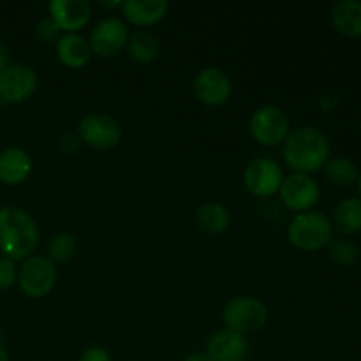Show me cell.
Wrapping results in <instances>:
<instances>
[{"label":"cell","instance_id":"30","mask_svg":"<svg viewBox=\"0 0 361 361\" xmlns=\"http://www.w3.org/2000/svg\"><path fill=\"white\" fill-rule=\"evenodd\" d=\"M102 7H106V9H116V7H122V2L120 0H116V2H101Z\"/></svg>","mask_w":361,"mask_h":361},{"label":"cell","instance_id":"15","mask_svg":"<svg viewBox=\"0 0 361 361\" xmlns=\"http://www.w3.org/2000/svg\"><path fill=\"white\" fill-rule=\"evenodd\" d=\"M123 20L136 27L157 25L168 14V0H126L122 2Z\"/></svg>","mask_w":361,"mask_h":361},{"label":"cell","instance_id":"19","mask_svg":"<svg viewBox=\"0 0 361 361\" xmlns=\"http://www.w3.org/2000/svg\"><path fill=\"white\" fill-rule=\"evenodd\" d=\"M196 224L208 235H221L231 226V214L219 203H204L196 210Z\"/></svg>","mask_w":361,"mask_h":361},{"label":"cell","instance_id":"10","mask_svg":"<svg viewBox=\"0 0 361 361\" xmlns=\"http://www.w3.org/2000/svg\"><path fill=\"white\" fill-rule=\"evenodd\" d=\"M279 197L288 210L303 214L316 207L321 197V189L310 175L293 173V175L286 176L282 182Z\"/></svg>","mask_w":361,"mask_h":361},{"label":"cell","instance_id":"33","mask_svg":"<svg viewBox=\"0 0 361 361\" xmlns=\"http://www.w3.org/2000/svg\"><path fill=\"white\" fill-rule=\"evenodd\" d=\"M356 183H358V189H360V194H361V173L358 175V180H356Z\"/></svg>","mask_w":361,"mask_h":361},{"label":"cell","instance_id":"12","mask_svg":"<svg viewBox=\"0 0 361 361\" xmlns=\"http://www.w3.org/2000/svg\"><path fill=\"white\" fill-rule=\"evenodd\" d=\"M194 94L203 102L204 106L210 108H219L226 104L233 95L231 80L224 71L217 67H204L194 78Z\"/></svg>","mask_w":361,"mask_h":361},{"label":"cell","instance_id":"8","mask_svg":"<svg viewBox=\"0 0 361 361\" xmlns=\"http://www.w3.org/2000/svg\"><path fill=\"white\" fill-rule=\"evenodd\" d=\"M129 37V27L126 21L122 18L111 16L104 18L95 25L88 44H90L92 55L99 59H115L127 48Z\"/></svg>","mask_w":361,"mask_h":361},{"label":"cell","instance_id":"28","mask_svg":"<svg viewBox=\"0 0 361 361\" xmlns=\"http://www.w3.org/2000/svg\"><path fill=\"white\" fill-rule=\"evenodd\" d=\"M9 66V48H7L6 42L0 41V74H2Z\"/></svg>","mask_w":361,"mask_h":361},{"label":"cell","instance_id":"18","mask_svg":"<svg viewBox=\"0 0 361 361\" xmlns=\"http://www.w3.org/2000/svg\"><path fill=\"white\" fill-rule=\"evenodd\" d=\"M331 21L341 34L348 37L361 35V2L358 0H341L331 7Z\"/></svg>","mask_w":361,"mask_h":361},{"label":"cell","instance_id":"22","mask_svg":"<svg viewBox=\"0 0 361 361\" xmlns=\"http://www.w3.org/2000/svg\"><path fill=\"white\" fill-rule=\"evenodd\" d=\"M324 176L328 182L335 187H351L358 180V169L356 164L348 157L328 159L323 166Z\"/></svg>","mask_w":361,"mask_h":361},{"label":"cell","instance_id":"4","mask_svg":"<svg viewBox=\"0 0 361 361\" xmlns=\"http://www.w3.org/2000/svg\"><path fill=\"white\" fill-rule=\"evenodd\" d=\"M222 323L228 330L247 337L267 326L268 307L256 296H235L222 310Z\"/></svg>","mask_w":361,"mask_h":361},{"label":"cell","instance_id":"25","mask_svg":"<svg viewBox=\"0 0 361 361\" xmlns=\"http://www.w3.org/2000/svg\"><path fill=\"white\" fill-rule=\"evenodd\" d=\"M60 28L51 18H44V20L39 21L35 25V37L37 41H41L42 44H51V42H56L60 39Z\"/></svg>","mask_w":361,"mask_h":361},{"label":"cell","instance_id":"21","mask_svg":"<svg viewBox=\"0 0 361 361\" xmlns=\"http://www.w3.org/2000/svg\"><path fill=\"white\" fill-rule=\"evenodd\" d=\"M335 224L345 235H355L361 231V200L360 197H348L341 201L334 212Z\"/></svg>","mask_w":361,"mask_h":361},{"label":"cell","instance_id":"23","mask_svg":"<svg viewBox=\"0 0 361 361\" xmlns=\"http://www.w3.org/2000/svg\"><path fill=\"white\" fill-rule=\"evenodd\" d=\"M78 249V240L73 233H56L48 243V257L53 263H66L73 259Z\"/></svg>","mask_w":361,"mask_h":361},{"label":"cell","instance_id":"1","mask_svg":"<svg viewBox=\"0 0 361 361\" xmlns=\"http://www.w3.org/2000/svg\"><path fill=\"white\" fill-rule=\"evenodd\" d=\"M330 140L317 127H298L286 137L282 155L293 173L312 175L330 159Z\"/></svg>","mask_w":361,"mask_h":361},{"label":"cell","instance_id":"26","mask_svg":"<svg viewBox=\"0 0 361 361\" xmlns=\"http://www.w3.org/2000/svg\"><path fill=\"white\" fill-rule=\"evenodd\" d=\"M18 279V268L14 261L7 259V257H0V291L13 288V284Z\"/></svg>","mask_w":361,"mask_h":361},{"label":"cell","instance_id":"31","mask_svg":"<svg viewBox=\"0 0 361 361\" xmlns=\"http://www.w3.org/2000/svg\"><path fill=\"white\" fill-rule=\"evenodd\" d=\"M0 361H9V355H7V351L4 345H0Z\"/></svg>","mask_w":361,"mask_h":361},{"label":"cell","instance_id":"16","mask_svg":"<svg viewBox=\"0 0 361 361\" xmlns=\"http://www.w3.org/2000/svg\"><path fill=\"white\" fill-rule=\"evenodd\" d=\"M32 157L27 150L18 147L6 148L0 154V182L6 185H20L30 176Z\"/></svg>","mask_w":361,"mask_h":361},{"label":"cell","instance_id":"5","mask_svg":"<svg viewBox=\"0 0 361 361\" xmlns=\"http://www.w3.org/2000/svg\"><path fill=\"white\" fill-rule=\"evenodd\" d=\"M18 286L28 298H44L53 291L56 284V268L49 257L34 256L27 257L18 268Z\"/></svg>","mask_w":361,"mask_h":361},{"label":"cell","instance_id":"11","mask_svg":"<svg viewBox=\"0 0 361 361\" xmlns=\"http://www.w3.org/2000/svg\"><path fill=\"white\" fill-rule=\"evenodd\" d=\"M39 87L35 69L27 63H11L0 74V99L11 104H20L30 99Z\"/></svg>","mask_w":361,"mask_h":361},{"label":"cell","instance_id":"20","mask_svg":"<svg viewBox=\"0 0 361 361\" xmlns=\"http://www.w3.org/2000/svg\"><path fill=\"white\" fill-rule=\"evenodd\" d=\"M127 51L134 62L150 63L159 56V41L152 32L137 30L129 37Z\"/></svg>","mask_w":361,"mask_h":361},{"label":"cell","instance_id":"2","mask_svg":"<svg viewBox=\"0 0 361 361\" xmlns=\"http://www.w3.org/2000/svg\"><path fill=\"white\" fill-rule=\"evenodd\" d=\"M39 245V226L27 210L20 207L0 208V252L11 261L34 256Z\"/></svg>","mask_w":361,"mask_h":361},{"label":"cell","instance_id":"29","mask_svg":"<svg viewBox=\"0 0 361 361\" xmlns=\"http://www.w3.org/2000/svg\"><path fill=\"white\" fill-rule=\"evenodd\" d=\"M183 361H212V360L208 358L207 353H192V355L187 356Z\"/></svg>","mask_w":361,"mask_h":361},{"label":"cell","instance_id":"32","mask_svg":"<svg viewBox=\"0 0 361 361\" xmlns=\"http://www.w3.org/2000/svg\"><path fill=\"white\" fill-rule=\"evenodd\" d=\"M4 337H6V335H4V330H2V328H0V345H2Z\"/></svg>","mask_w":361,"mask_h":361},{"label":"cell","instance_id":"3","mask_svg":"<svg viewBox=\"0 0 361 361\" xmlns=\"http://www.w3.org/2000/svg\"><path fill=\"white\" fill-rule=\"evenodd\" d=\"M288 240L295 249L316 252L334 240V224L321 212L296 214L288 226Z\"/></svg>","mask_w":361,"mask_h":361},{"label":"cell","instance_id":"7","mask_svg":"<svg viewBox=\"0 0 361 361\" xmlns=\"http://www.w3.org/2000/svg\"><path fill=\"white\" fill-rule=\"evenodd\" d=\"M122 127L113 116L104 113H90L78 126V137L94 150H113L122 141Z\"/></svg>","mask_w":361,"mask_h":361},{"label":"cell","instance_id":"13","mask_svg":"<svg viewBox=\"0 0 361 361\" xmlns=\"http://www.w3.org/2000/svg\"><path fill=\"white\" fill-rule=\"evenodd\" d=\"M49 18L66 34H78L92 18V4L88 0H51L48 4Z\"/></svg>","mask_w":361,"mask_h":361},{"label":"cell","instance_id":"6","mask_svg":"<svg viewBox=\"0 0 361 361\" xmlns=\"http://www.w3.org/2000/svg\"><path fill=\"white\" fill-rule=\"evenodd\" d=\"M250 136L263 147H279L284 145L286 137L291 133L289 118L281 108L274 104L259 106L249 118Z\"/></svg>","mask_w":361,"mask_h":361},{"label":"cell","instance_id":"24","mask_svg":"<svg viewBox=\"0 0 361 361\" xmlns=\"http://www.w3.org/2000/svg\"><path fill=\"white\" fill-rule=\"evenodd\" d=\"M330 257L341 267H351L358 257V247L349 240H331L328 243Z\"/></svg>","mask_w":361,"mask_h":361},{"label":"cell","instance_id":"17","mask_svg":"<svg viewBox=\"0 0 361 361\" xmlns=\"http://www.w3.org/2000/svg\"><path fill=\"white\" fill-rule=\"evenodd\" d=\"M56 59L69 69H81L92 59V49L87 39L80 34H63L56 41Z\"/></svg>","mask_w":361,"mask_h":361},{"label":"cell","instance_id":"14","mask_svg":"<svg viewBox=\"0 0 361 361\" xmlns=\"http://www.w3.org/2000/svg\"><path fill=\"white\" fill-rule=\"evenodd\" d=\"M204 353L212 361H245L249 342L243 335L222 328L208 338Z\"/></svg>","mask_w":361,"mask_h":361},{"label":"cell","instance_id":"9","mask_svg":"<svg viewBox=\"0 0 361 361\" xmlns=\"http://www.w3.org/2000/svg\"><path fill=\"white\" fill-rule=\"evenodd\" d=\"M284 173L277 161L270 157H257L245 166L243 171V185L252 196L271 197L279 194Z\"/></svg>","mask_w":361,"mask_h":361},{"label":"cell","instance_id":"27","mask_svg":"<svg viewBox=\"0 0 361 361\" xmlns=\"http://www.w3.org/2000/svg\"><path fill=\"white\" fill-rule=\"evenodd\" d=\"M78 361H111V355L108 353V349L101 348V345H92L81 353Z\"/></svg>","mask_w":361,"mask_h":361}]
</instances>
